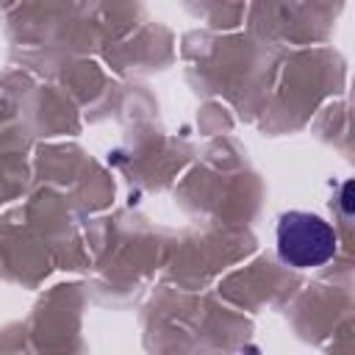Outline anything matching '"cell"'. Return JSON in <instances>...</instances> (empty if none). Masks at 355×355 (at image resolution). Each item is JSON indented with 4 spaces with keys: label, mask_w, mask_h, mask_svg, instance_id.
Wrapping results in <instances>:
<instances>
[{
    "label": "cell",
    "mask_w": 355,
    "mask_h": 355,
    "mask_svg": "<svg viewBox=\"0 0 355 355\" xmlns=\"http://www.w3.org/2000/svg\"><path fill=\"white\" fill-rule=\"evenodd\" d=\"M338 250L336 230L311 211H288L277 222V255L297 269L327 263Z\"/></svg>",
    "instance_id": "obj_1"
}]
</instances>
